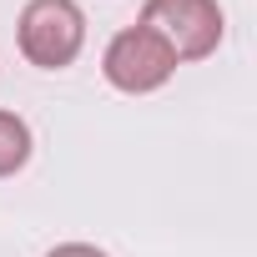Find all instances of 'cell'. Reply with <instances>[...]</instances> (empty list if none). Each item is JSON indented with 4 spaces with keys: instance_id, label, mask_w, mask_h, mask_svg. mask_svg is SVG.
<instances>
[{
    "instance_id": "6da1fadb",
    "label": "cell",
    "mask_w": 257,
    "mask_h": 257,
    "mask_svg": "<svg viewBox=\"0 0 257 257\" xmlns=\"http://www.w3.org/2000/svg\"><path fill=\"white\" fill-rule=\"evenodd\" d=\"M21 56L41 71H66L86 46V16L76 0H26L16 21Z\"/></svg>"
},
{
    "instance_id": "7a4b0ae2",
    "label": "cell",
    "mask_w": 257,
    "mask_h": 257,
    "mask_svg": "<svg viewBox=\"0 0 257 257\" xmlns=\"http://www.w3.org/2000/svg\"><path fill=\"white\" fill-rule=\"evenodd\" d=\"M137 26H147L177 56V66L182 61H207L222 46V31H227L217 0H147Z\"/></svg>"
},
{
    "instance_id": "3957f363",
    "label": "cell",
    "mask_w": 257,
    "mask_h": 257,
    "mask_svg": "<svg viewBox=\"0 0 257 257\" xmlns=\"http://www.w3.org/2000/svg\"><path fill=\"white\" fill-rule=\"evenodd\" d=\"M101 76L126 91V96H147V91H162L172 76H177V56L147 31V26H126L106 41L101 51Z\"/></svg>"
},
{
    "instance_id": "277c9868",
    "label": "cell",
    "mask_w": 257,
    "mask_h": 257,
    "mask_svg": "<svg viewBox=\"0 0 257 257\" xmlns=\"http://www.w3.org/2000/svg\"><path fill=\"white\" fill-rule=\"evenodd\" d=\"M31 162V126L16 111H0V177H16Z\"/></svg>"
},
{
    "instance_id": "5b68a950",
    "label": "cell",
    "mask_w": 257,
    "mask_h": 257,
    "mask_svg": "<svg viewBox=\"0 0 257 257\" xmlns=\"http://www.w3.org/2000/svg\"><path fill=\"white\" fill-rule=\"evenodd\" d=\"M46 257H106V252L91 247V242H61V247H51Z\"/></svg>"
}]
</instances>
